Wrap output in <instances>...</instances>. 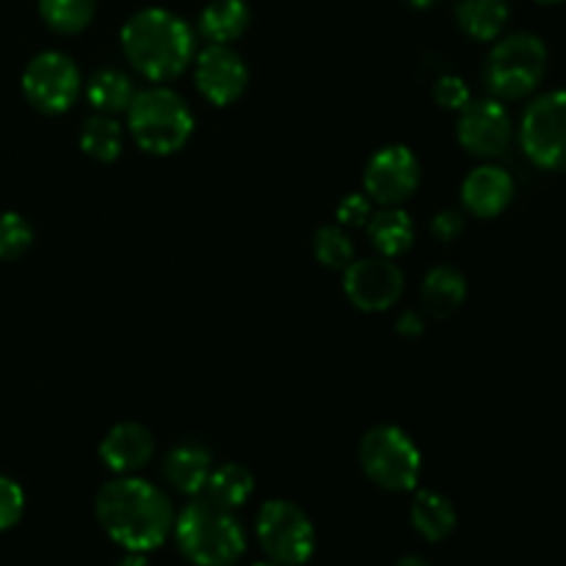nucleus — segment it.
<instances>
[{
	"instance_id": "obj_6",
	"label": "nucleus",
	"mask_w": 566,
	"mask_h": 566,
	"mask_svg": "<svg viewBox=\"0 0 566 566\" xmlns=\"http://www.w3.org/2000/svg\"><path fill=\"white\" fill-rule=\"evenodd\" d=\"M359 464L376 486L409 492L418 486L423 459L412 437L398 426H376L359 442Z\"/></svg>"
},
{
	"instance_id": "obj_2",
	"label": "nucleus",
	"mask_w": 566,
	"mask_h": 566,
	"mask_svg": "<svg viewBox=\"0 0 566 566\" xmlns=\"http://www.w3.org/2000/svg\"><path fill=\"white\" fill-rule=\"evenodd\" d=\"M122 50L144 77L166 83L191 66L197 39L182 17L166 9H144L122 28Z\"/></svg>"
},
{
	"instance_id": "obj_36",
	"label": "nucleus",
	"mask_w": 566,
	"mask_h": 566,
	"mask_svg": "<svg viewBox=\"0 0 566 566\" xmlns=\"http://www.w3.org/2000/svg\"><path fill=\"white\" fill-rule=\"evenodd\" d=\"M536 3H545V6H553V3H562V0H536Z\"/></svg>"
},
{
	"instance_id": "obj_20",
	"label": "nucleus",
	"mask_w": 566,
	"mask_h": 566,
	"mask_svg": "<svg viewBox=\"0 0 566 566\" xmlns=\"http://www.w3.org/2000/svg\"><path fill=\"white\" fill-rule=\"evenodd\" d=\"M412 525L426 542H442L457 528V509L446 495L434 490H423L412 501Z\"/></svg>"
},
{
	"instance_id": "obj_4",
	"label": "nucleus",
	"mask_w": 566,
	"mask_h": 566,
	"mask_svg": "<svg viewBox=\"0 0 566 566\" xmlns=\"http://www.w3.org/2000/svg\"><path fill=\"white\" fill-rule=\"evenodd\" d=\"M127 130L133 142L149 155H171L188 144L193 133V114L186 99L166 86L136 92L127 108Z\"/></svg>"
},
{
	"instance_id": "obj_37",
	"label": "nucleus",
	"mask_w": 566,
	"mask_h": 566,
	"mask_svg": "<svg viewBox=\"0 0 566 566\" xmlns=\"http://www.w3.org/2000/svg\"><path fill=\"white\" fill-rule=\"evenodd\" d=\"M252 566H280V564H274V562H258V564H252Z\"/></svg>"
},
{
	"instance_id": "obj_22",
	"label": "nucleus",
	"mask_w": 566,
	"mask_h": 566,
	"mask_svg": "<svg viewBox=\"0 0 566 566\" xmlns=\"http://www.w3.org/2000/svg\"><path fill=\"white\" fill-rule=\"evenodd\" d=\"M133 97H136V88L122 70L108 66V70L94 72L86 83V99L97 114H122V111L130 108Z\"/></svg>"
},
{
	"instance_id": "obj_14",
	"label": "nucleus",
	"mask_w": 566,
	"mask_h": 566,
	"mask_svg": "<svg viewBox=\"0 0 566 566\" xmlns=\"http://www.w3.org/2000/svg\"><path fill=\"white\" fill-rule=\"evenodd\" d=\"M514 180L501 166H479L462 182V205L479 219H495L512 205Z\"/></svg>"
},
{
	"instance_id": "obj_27",
	"label": "nucleus",
	"mask_w": 566,
	"mask_h": 566,
	"mask_svg": "<svg viewBox=\"0 0 566 566\" xmlns=\"http://www.w3.org/2000/svg\"><path fill=\"white\" fill-rule=\"evenodd\" d=\"M33 243V224L20 213H0V263L22 258Z\"/></svg>"
},
{
	"instance_id": "obj_19",
	"label": "nucleus",
	"mask_w": 566,
	"mask_h": 566,
	"mask_svg": "<svg viewBox=\"0 0 566 566\" xmlns=\"http://www.w3.org/2000/svg\"><path fill=\"white\" fill-rule=\"evenodd\" d=\"M370 243L381 258H401L415 243V224L407 210L385 208L368 219Z\"/></svg>"
},
{
	"instance_id": "obj_24",
	"label": "nucleus",
	"mask_w": 566,
	"mask_h": 566,
	"mask_svg": "<svg viewBox=\"0 0 566 566\" xmlns=\"http://www.w3.org/2000/svg\"><path fill=\"white\" fill-rule=\"evenodd\" d=\"M210 501H216L224 509H238L252 497L254 479L243 464H221L210 473L208 486H205Z\"/></svg>"
},
{
	"instance_id": "obj_1",
	"label": "nucleus",
	"mask_w": 566,
	"mask_h": 566,
	"mask_svg": "<svg viewBox=\"0 0 566 566\" xmlns=\"http://www.w3.org/2000/svg\"><path fill=\"white\" fill-rule=\"evenodd\" d=\"M97 523L105 534L130 553L164 545L175 528V509L166 492L136 475H116L97 492Z\"/></svg>"
},
{
	"instance_id": "obj_3",
	"label": "nucleus",
	"mask_w": 566,
	"mask_h": 566,
	"mask_svg": "<svg viewBox=\"0 0 566 566\" xmlns=\"http://www.w3.org/2000/svg\"><path fill=\"white\" fill-rule=\"evenodd\" d=\"M175 539L193 566H232L247 551V534L232 509L210 497L188 503L175 520Z\"/></svg>"
},
{
	"instance_id": "obj_28",
	"label": "nucleus",
	"mask_w": 566,
	"mask_h": 566,
	"mask_svg": "<svg viewBox=\"0 0 566 566\" xmlns=\"http://www.w3.org/2000/svg\"><path fill=\"white\" fill-rule=\"evenodd\" d=\"M25 512V492L9 475H0V531H9L20 523Z\"/></svg>"
},
{
	"instance_id": "obj_7",
	"label": "nucleus",
	"mask_w": 566,
	"mask_h": 566,
	"mask_svg": "<svg viewBox=\"0 0 566 566\" xmlns=\"http://www.w3.org/2000/svg\"><path fill=\"white\" fill-rule=\"evenodd\" d=\"M258 539L280 566H302L315 553V525L296 503L269 501L258 514Z\"/></svg>"
},
{
	"instance_id": "obj_18",
	"label": "nucleus",
	"mask_w": 566,
	"mask_h": 566,
	"mask_svg": "<svg viewBox=\"0 0 566 566\" xmlns=\"http://www.w3.org/2000/svg\"><path fill=\"white\" fill-rule=\"evenodd\" d=\"M468 298V282L451 265H440L426 274L423 287H420V302H423L426 313L434 318H448L457 313Z\"/></svg>"
},
{
	"instance_id": "obj_23",
	"label": "nucleus",
	"mask_w": 566,
	"mask_h": 566,
	"mask_svg": "<svg viewBox=\"0 0 566 566\" xmlns=\"http://www.w3.org/2000/svg\"><path fill=\"white\" fill-rule=\"evenodd\" d=\"M125 147V130L119 122L108 114H94L83 122L81 127V149L88 158L99 160V164H111L122 155Z\"/></svg>"
},
{
	"instance_id": "obj_29",
	"label": "nucleus",
	"mask_w": 566,
	"mask_h": 566,
	"mask_svg": "<svg viewBox=\"0 0 566 566\" xmlns=\"http://www.w3.org/2000/svg\"><path fill=\"white\" fill-rule=\"evenodd\" d=\"M434 99L442 105V108L462 111L473 97H470V88L462 77L442 75L440 81L434 83Z\"/></svg>"
},
{
	"instance_id": "obj_8",
	"label": "nucleus",
	"mask_w": 566,
	"mask_h": 566,
	"mask_svg": "<svg viewBox=\"0 0 566 566\" xmlns=\"http://www.w3.org/2000/svg\"><path fill=\"white\" fill-rule=\"evenodd\" d=\"M520 144L539 169L566 171V92L542 94L525 108Z\"/></svg>"
},
{
	"instance_id": "obj_10",
	"label": "nucleus",
	"mask_w": 566,
	"mask_h": 566,
	"mask_svg": "<svg viewBox=\"0 0 566 566\" xmlns=\"http://www.w3.org/2000/svg\"><path fill=\"white\" fill-rule=\"evenodd\" d=\"M365 197L381 208H398L420 186V160L403 144L381 147L365 166Z\"/></svg>"
},
{
	"instance_id": "obj_30",
	"label": "nucleus",
	"mask_w": 566,
	"mask_h": 566,
	"mask_svg": "<svg viewBox=\"0 0 566 566\" xmlns=\"http://www.w3.org/2000/svg\"><path fill=\"white\" fill-rule=\"evenodd\" d=\"M370 199L363 193H348L346 199H343L340 205H337V221H340V227H363L368 224V219L374 216V210H370Z\"/></svg>"
},
{
	"instance_id": "obj_31",
	"label": "nucleus",
	"mask_w": 566,
	"mask_h": 566,
	"mask_svg": "<svg viewBox=\"0 0 566 566\" xmlns=\"http://www.w3.org/2000/svg\"><path fill=\"white\" fill-rule=\"evenodd\" d=\"M462 230H464V219L459 210H442V213H437L434 221H431V232H434L442 243L459 238L462 235Z\"/></svg>"
},
{
	"instance_id": "obj_12",
	"label": "nucleus",
	"mask_w": 566,
	"mask_h": 566,
	"mask_svg": "<svg viewBox=\"0 0 566 566\" xmlns=\"http://www.w3.org/2000/svg\"><path fill=\"white\" fill-rule=\"evenodd\" d=\"M457 136L470 155L495 158L512 142V116L501 99H470L459 111Z\"/></svg>"
},
{
	"instance_id": "obj_13",
	"label": "nucleus",
	"mask_w": 566,
	"mask_h": 566,
	"mask_svg": "<svg viewBox=\"0 0 566 566\" xmlns=\"http://www.w3.org/2000/svg\"><path fill=\"white\" fill-rule=\"evenodd\" d=\"M193 81L208 103L232 105L249 86V66L227 44H210L193 61Z\"/></svg>"
},
{
	"instance_id": "obj_35",
	"label": "nucleus",
	"mask_w": 566,
	"mask_h": 566,
	"mask_svg": "<svg viewBox=\"0 0 566 566\" xmlns=\"http://www.w3.org/2000/svg\"><path fill=\"white\" fill-rule=\"evenodd\" d=\"M409 6H415V9H426V6H431V0H407Z\"/></svg>"
},
{
	"instance_id": "obj_15",
	"label": "nucleus",
	"mask_w": 566,
	"mask_h": 566,
	"mask_svg": "<svg viewBox=\"0 0 566 566\" xmlns=\"http://www.w3.org/2000/svg\"><path fill=\"white\" fill-rule=\"evenodd\" d=\"M155 442L142 423H116L99 442V459L116 475H130L153 459Z\"/></svg>"
},
{
	"instance_id": "obj_21",
	"label": "nucleus",
	"mask_w": 566,
	"mask_h": 566,
	"mask_svg": "<svg viewBox=\"0 0 566 566\" xmlns=\"http://www.w3.org/2000/svg\"><path fill=\"white\" fill-rule=\"evenodd\" d=\"M459 28L475 42H492L509 22V0H462L457 9Z\"/></svg>"
},
{
	"instance_id": "obj_34",
	"label": "nucleus",
	"mask_w": 566,
	"mask_h": 566,
	"mask_svg": "<svg viewBox=\"0 0 566 566\" xmlns=\"http://www.w3.org/2000/svg\"><path fill=\"white\" fill-rule=\"evenodd\" d=\"M396 566H431V564L426 562V558H420V556H403Z\"/></svg>"
},
{
	"instance_id": "obj_26",
	"label": "nucleus",
	"mask_w": 566,
	"mask_h": 566,
	"mask_svg": "<svg viewBox=\"0 0 566 566\" xmlns=\"http://www.w3.org/2000/svg\"><path fill=\"white\" fill-rule=\"evenodd\" d=\"M313 252L321 265L343 271L354 260V243L343 227H321V230L315 232Z\"/></svg>"
},
{
	"instance_id": "obj_25",
	"label": "nucleus",
	"mask_w": 566,
	"mask_h": 566,
	"mask_svg": "<svg viewBox=\"0 0 566 566\" xmlns=\"http://www.w3.org/2000/svg\"><path fill=\"white\" fill-rule=\"evenodd\" d=\"M97 11V0H39L44 25L55 33H81Z\"/></svg>"
},
{
	"instance_id": "obj_33",
	"label": "nucleus",
	"mask_w": 566,
	"mask_h": 566,
	"mask_svg": "<svg viewBox=\"0 0 566 566\" xmlns=\"http://www.w3.org/2000/svg\"><path fill=\"white\" fill-rule=\"evenodd\" d=\"M116 566H149V562L142 556V553H130V556L122 558V562Z\"/></svg>"
},
{
	"instance_id": "obj_11",
	"label": "nucleus",
	"mask_w": 566,
	"mask_h": 566,
	"mask_svg": "<svg viewBox=\"0 0 566 566\" xmlns=\"http://www.w3.org/2000/svg\"><path fill=\"white\" fill-rule=\"evenodd\" d=\"M343 293L365 313H385L401 298L403 274L390 258L352 260L343 269Z\"/></svg>"
},
{
	"instance_id": "obj_5",
	"label": "nucleus",
	"mask_w": 566,
	"mask_h": 566,
	"mask_svg": "<svg viewBox=\"0 0 566 566\" xmlns=\"http://www.w3.org/2000/svg\"><path fill=\"white\" fill-rule=\"evenodd\" d=\"M545 72V42L536 33H512L503 36L486 55L484 81L497 99H523L539 88Z\"/></svg>"
},
{
	"instance_id": "obj_9",
	"label": "nucleus",
	"mask_w": 566,
	"mask_h": 566,
	"mask_svg": "<svg viewBox=\"0 0 566 566\" xmlns=\"http://www.w3.org/2000/svg\"><path fill=\"white\" fill-rule=\"evenodd\" d=\"M83 92L75 61L59 50H44L28 61L22 72V94L42 114H64Z\"/></svg>"
},
{
	"instance_id": "obj_16",
	"label": "nucleus",
	"mask_w": 566,
	"mask_h": 566,
	"mask_svg": "<svg viewBox=\"0 0 566 566\" xmlns=\"http://www.w3.org/2000/svg\"><path fill=\"white\" fill-rule=\"evenodd\" d=\"M213 473V453L202 442H180L169 451L164 475L182 495H199Z\"/></svg>"
},
{
	"instance_id": "obj_17",
	"label": "nucleus",
	"mask_w": 566,
	"mask_h": 566,
	"mask_svg": "<svg viewBox=\"0 0 566 566\" xmlns=\"http://www.w3.org/2000/svg\"><path fill=\"white\" fill-rule=\"evenodd\" d=\"M252 22L247 0H210L199 14V33L210 44H230L243 36Z\"/></svg>"
},
{
	"instance_id": "obj_32",
	"label": "nucleus",
	"mask_w": 566,
	"mask_h": 566,
	"mask_svg": "<svg viewBox=\"0 0 566 566\" xmlns=\"http://www.w3.org/2000/svg\"><path fill=\"white\" fill-rule=\"evenodd\" d=\"M398 329H401L403 335H420V332H423V321L415 313H403L401 321H398Z\"/></svg>"
}]
</instances>
